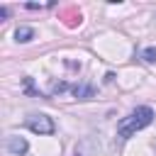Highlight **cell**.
Instances as JSON below:
<instances>
[{"label": "cell", "mask_w": 156, "mask_h": 156, "mask_svg": "<svg viewBox=\"0 0 156 156\" xmlns=\"http://www.w3.org/2000/svg\"><path fill=\"white\" fill-rule=\"evenodd\" d=\"M151 122H154V110L149 105H141V107L132 110L127 117H122L117 122V136H119V141H127L129 136H134L139 129L149 127Z\"/></svg>", "instance_id": "6da1fadb"}, {"label": "cell", "mask_w": 156, "mask_h": 156, "mask_svg": "<svg viewBox=\"0 0 156 156\" xmlns=\"http://www.w3.org/2000/svg\"><path fill=\"white\" fill-rule=\"evenodd\" d=\"M27 129H32L34 134H54L56 124H54V119L49 115L39 112V115H29L27 117Z\"/></svg>", "instance_id": "7a4b0ae2"}, {"label": "cell", "mask_w": 156, "mask_h": 156, "mask_svg": "<svg viewBox=\"0 0 156 156\" xmlns=\"http://www.w3.org/2000/svg\"><path fill=\"white\" fill-rule=\"evenodd\" d=\"M27 149H29V144H27L24 136H10V139H7V151H10L12 156H24Z\"/></svg>", "instance_id": "3957f363"}, {"label": "cell", "mask_w": 156, "mask_h": 156, "mask_svg": "<svg viewBox=\"0 0 156 156\" xmlns=\"http://www.w3.org/2000/svg\"><path fill=\"white\" fill-rule=\"evenodd\" d=\"M93 93H95V88L90 83H76L73 85V95L78 100H88V98H93Z\"/></svg>", "instance_id": "277c9868"}, {"label": "cell", "mask_w": 156, "mask_h": 156, "mask_svg": "<svg viewBox=\"0 0 156 156\" xmlns=\"http://www.w3.org/2000/svg\"><path fill=\"white\" fill-rule=\"evenodd\" d=\"M15 39H17L20 44H27V41H32V39H34V29H32V27H27V24H22V27H17V29H15Z\"/></svg>", "instance_id": "5b68a950"}, {"label": "cell", "mask_w": 156, "mask_h": 156, "mask_svg": "<svg viewBox=\"0 0 156 156\" xmlns=\"http://www.w3.org/2000/svg\"><path fill=\"white\" fill-rule=\"evenodd\" d=\"M141 58H144L146 63H156V46H146V49L141 51Z\"/></svg>", "instance_id": "8992f818"}, {"label": "cell", "mask_w": 156, "mask_h": 156, "mask_svg": "<svg viewBox=\"0 0 156 156\" xmlns=\"http://www.w3.org/2000/svg\"><path fill=\"white\" fill-rule=\"evenodd\" d=\"M7 15H10V10H7V7H5V5H2V7H0V17H2V22H5V20H7Z\"/></svg>", "instance_id": "52a82bcc"}]
</instances>
